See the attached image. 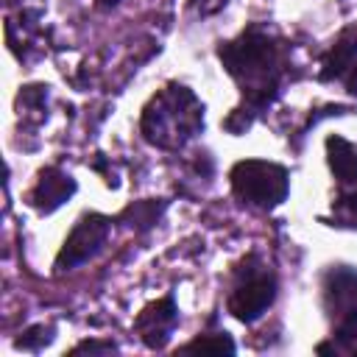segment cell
<instances>
[{
	"instance_id": "cell-4",
	"label": "cell",
	"mask_w": 357,
	"mask_h": 357,
	"mask_svg": "<svg viewBox=\"0 0 357 357\" xmlns=\"http://www.w3.org/2000/svg\"><path fill=\"white\" fill-rule=\"evenodd\" d=\"M173 321H176L173 304L165 298V301H159V304H151V307L142 312V318L137 321V326L145 332L142 337H145L151 346H159V343L167 337V332H170Z\"/></svg>"
},
{
	"instance_id": "cell-5",
	"label": "cell",
	"mask_w": 357,
	"mask_h": 357,
	"mask_svg": "<svg viewBox=\"0 0 357 357\" xmlns=\"http://www.w3.org/2000/svg\"><path fill=\"white\" fill-rule=\"evenodd\" d=\"M187 351H192V349H201V351H231L234 349V343L226 337V335H218V340H209V337H198V340H192V343H187L184 346Z\"/></svg>"
},
{
	"instance_id": "cell-2",
	"label": "cell",
	"mask_w": 357,
	"mask_h": 357,
	"mask_svg": "<svg viewBox=\"0 0 357 357\" xmlns=\"http://www.w3.org/2000/svg\"><path fill=\"white\" fill-rule=\"evenodd\" d=\"M106 229H109L106 220L98 218V215L81 220V223L75 226V231L70 234V240L64 243V248H61V254H59V265H64V262H67V265H75V262L86 259V257L103 243Z\"/></svg>"
},
{
	"instance_id": "cell-3",
	"label": "cell",
	"mask_w": 357,
	"mask_h": 357,
	"mask_svg": "<svg viewBox=\"0 0 357 357\" xmlns=\"http://www.w3.org/2000/svg\"><path fill=\"white\" fill-rule=\"evenodd\" d=\"M273 298V282L259 276V279H251L245 282L229 301V310L240 318V321H254Z\"/></svg>"
},
{
	"instance_id": "cell-6",
	"label": "cell",
	"mask_w": 357,
	"mask_h": 357,
	"mask_svg": "<svg viewBox=\"0 0 357 357\" xmlns=\"http://www.w3.org/2000/svg\"><path fill=\"white\" fill-rule=\"evenodd\" d=\"M98 3H103V6H109V3H117V0H98Z\"/></svg>"
},
{
	"instance_id": "cell-1",
	"label": "cell",
	"mask_w": 357,
	"mask_h": 357,
	"mask_svg": "<svg viewBox=\"0 0 357 357\" xmlns=\"http://www.w3.org/2000/svg\"><path fill=\"white\" fill-rule=\"evenodd\" d=\"M234 178V190L262 206H273L284 198L287 192V178L284 170L276 165H265V162H243L234 167L231 173Z\"/></svg>"
}]
</instances>
